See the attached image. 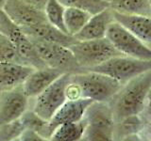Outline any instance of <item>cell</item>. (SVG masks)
<instances>
[{"mask_svg":"<svg viewBox=\"0 0 151 141\" xmlns=\"http://www.w3.org/2000/svg\"><path fill=\"white\" fill-rule=\"evenodd\" d=\"M151 88V70L132 78L122 86L111 100L114 121L137 116L144 110L146 97Z\"/></svg>","mask_w":151,"mask_h":141,"instance_id":"cell-1","label":"cell"},{"mask_svg":"<svg viewBox=\"0 0 151 141\" xmlns=\"http://www.w3.org/2000/svg\"><path fill=\"white\" fill-rule=\"evenodd\" d=\"M70 81L78 86L81 98L102 103L110 102L123 86L117 80L106 74L92 70L71 73Z\"/></svg>","mask_w":151,"mask_h":141,"instance_id":"cell-2","label":"cell"},{"mask_svg":"<svg viewBox=\"0 0 151 141\" xmlns=\"http://www.w3.org/2000/svg\"><path fill=\"white\" fill-rule=\"evenodd\" d=\"M83 119L87 125L81 140H112L115 121L111 108L107 103L93 102L87 108Z\"/></svg>","mask_w":151,"mask_h":141,"instance_id":"cell-3","label":"cell"},{"mask_svg":"<svg viewBox=\"0 0 151 141\" xmlns=\"http://www.w3.org/2000/svg\"><path fill=\"white\" fill-rule=\"evenodd\" d=\"M69 48L82 72L105 62L113 56H123L106 37L98 40L78 41Z\"/></svg>","mask_w":151,"mask_h":141,"instance_id":"cell-4","label":"cell"},{"mask_svg":"<svg viewBox=\"0 0 151 141\" xmlns=\"http://www.w3.org/2000/svg\"><path fill=\"white\" fill-rule=\"evenodd\" d=\"M150 70L151 60L138 59L127 56H117L84 70H92L106 74L124 85L132 78Z\"/></svg>","mask_w":151,"mask_h":141,"instance_id":"cell-5","label":"cell"},{"mask_svg":"<svg viewBox=\"0 0 151 141\" xmlns=\"http://www.w3.org/2000/svg\"><path fill=\"white\" fill-rule=\"evenodd\" d=\"M29 39L34 45L38 55L46 66L60 70L63 73H81L80 70L82 69L77 63L69 47L44 40L32 39V38Z\"/></svg>","mask_w":151,"mask_h":141,"instance_id":"cell-6","label":"cell"},{"mask_svg":"<svg viewBox=\"0 0 151 141\" xmlns=\"http://www.w3.org/2000/svg\"><path fill=\"white\" fill-rule=\"evenodd\" d=\"M0 32L7 36L12 42L27 65L34 69L46 67L45 63L38 55L29 37L13 23L2 9L0 11Z\"/></svg>","mask_w":151,"mask_h":141,"instance_id":"cell-7","label":"cell"},{"mask_svg":"<svg viewBox=\"0 0 151 141\" xmlns=\"http://www.w3.org/2000/svg\"><path fill=\"white\" fill-rule=\"evenodd\" d=\"M106 38L123 56L151 60V48L116 21L109 26Z\"/></svg>","mask_w":151,"mask_h":141,"instance_id":"cell-8","label":"cell"},{"mask_svg":"<svg viewBox=\"0 0 151 141\" xmlns=\"http://www.w3.org/2000/svg\"><path fill=\"white\" fill-rule=\"evenodd\" d=\"M69 73H64L49 85L44 91L36 96L34 111L45 120H50L59 108L67 100L65 95L66 86L70 80Z\"/></svg>","mask_w":151,"mask_h":141,"instance_id":"cell-9","label":"cell"},{"mask_svg":"<svg viewBox=\"0 0 151 141\" xmlns=\"http://www.w3.org/2000/svg\"><path fill=\"white\" fill-rule=\"evenodd\" d=\"M2 11L19 27H29L47 22L45 11L23 0H5Z\"/></svg>","mask_w":151,"mask_h":141,"instance_id":"cell-10","label":"cell"},{"mask_svg":"<svg viewBox=\"0 0 151 141\" xmlns=\"http://www.w3.org/2000/svg\"><path fill=\"white\" fill-rule=\"evenodd\" d=\"M93 101L87 98H80L77 100H66L47 125V140H50L53 132L58 126L68 122H77L83 119L87 108Z\"/></svg>","mask_w":151,"mask_h":141,"instance_id":"cell-11","label":"cell"},{"mask_svg":"<svg viewBox=\"0 0 151 141\" xmlns=\"http://www.w3.org/2000/svg\"><path fill=\"white\" fill-rule=\"evenodd\" d=\"M27 97L22 86L3 91L0 95V124L20 119L27 111Z\"/></svg>","mask_w":151,"mask_h":141,"instance_id":"cell-12","label":"cell"},{"mask_svg":"<svg viewBox=\"0 0 151 141\" xmlns=\"http://www.w3.org/2000/svg\"><path fill=\"white\" fill-rule=\"evenodd\" d=\"M63 73H64L60 70L51 68L48 66L40 69H34L23 83L22 88L27 98L36 97Z\"/></svg>","mask_w":151,"mask_h":141,"instance_id":"cell-13","label":"cell"},{"mask_svg":"<svg viewBox=\"0 0 151 141\" xmlns=\"http://www.w3.org/2000/svg\"><path fill=\"white\" fill-rule=\"evenodd\" d=\"M113 21L114 18L112 11L110 8L106 9L90 17L86 25L74 37L78 41L98 40L105 38L108 27Z\"/></svg>","mask_w":151,"mask_h":141,"instance_id":"cell-14","label":"cell"},{"mask_svg":"<svg viewBox=\"0 0 151 141\" xmlns=\"http://www.w3.org/2000/svg\"><path fill=\"white\" fill-rule=\"evenodd\" d=\"M112 15L114 21L127 28L142 41L151 43V16L126 14L114 11H112Z\"/></svg>","mask_w":151,"mask_h":141,"instance_id":"cell-15","label":"cell"},{"mask_svg":"<svg viewBox=\"0 0 151 141\" xmlns=\"http://www.w3.org/2000/svg\"><path fill=\"white\" fill-rule=\"evenodd\" d=\"M33 70L31 66L24 64L0 62V92L22 86Z\"/></svg>","mask_w":151,"mask_h":141,"instance_id":"cell-16","label":"cell"},{"mask_svg":"<svg viewBox=\"0 0 151 141\" xmlns=\"http://www.w3.org/2000/svg\"><path fill=\"white\" fill-rule=\"evenodd\" d=\"M21 29L32 39H39L56 42V43L61 44L66 47H70L78 41V40L74 36L64 33L63 31L60 30L59 28L50 25L48 22L42 23L29 27H24Z\"/></svg>","mask_w":151,"mask_h":141,"instance_id":"cell-17","label":"cell"},{"mask_svg":"<svg viewBox=\"0 0 151 141\" xmlns=\"http://www.w3.org/2000/svg\"><path fill=\"white\" fill-rule=\"evenodd\" d=\"M86 120L82 119L77 122L60 124L55 129L50 140L53 141H78L81 140L86 129Z\"/></svg>","mask_w":151,"mask_h":141,"instance_id":"cell-18","label":"cell"},{"mask_svg":"<svg viewBox=\"0 0 151 141\" xmlns=\"http://www.w3.org/2000/svg\"><path fill=\"white\" fill-rule=\"evenodd\" d=\"M112 11L126 14H141L151 16L148 0H106Z\"/></svg>","mask_w":151,"mask_h":141,"instance_id":"cell-19","label":"cell"},{"mask_svg":"<svg viewBox=\"0 0 151 141\" xmlns=\"http://www.w3.org/2000/svg\"><path fill=\"white\" fill-rule=\"evenodd\" d=\"M92 15L78 8L68 7L64 11V26L68 35L75 36L82 29Z\"/></svg>","mask_w":151,"mask_h":141,"instance_id":"cell-20","label":"cell"},{"mask_svg":"<svg viewBox=\"0 0 151 141\" xmlns=\"http://www.w3.org/2000/svg\"><path fill=\"white\" fill-rule=\"evenodd\" d=\"M64 11L65 7L59 0H48L44 9L47 22L66 33L64 26Z\"/></svg>","mask_w":151,"mask_h":141,"instance_id":"cell-21","label":"cell"},{"mask_svg":"<svg viewBox=\"0 0 151 141\" xmlns=\"http://www.w3.org/2000/svg\"><path fill=\"white\" fill-rule=\"evenodd\" d=\"M59 1L65 8H78L89 12L91 15L110 8V5L106 0H59Z\"/></svg>","mask_w":151,"mask_h":141,"instance_id":"cell-22","label":"cell"},{"mask_svg":"<svg viewBox=\"0 0 151 141\" xmlns=\"http://www.w3.org/2000/svg\"><path fill=\"white\" fill-rule=\"evenodd\" d=\"M0 62H13L27 65L22 56L19 55L15 46L9 38L1 32H0Z\"/></svg>","mask_w":151,"mask_h":141,"instance_id":"cell-23","label":"cell"},{"mask_svg":"<svg viewBox=\"0 0 151 141\" xmlns=\"http://www.w3.org/2000/svg\"><path fill=\"white\" fill-rule=\"evenodd\" d=\"M20 120L27 129H30L40 134L45 140H47V125L48 120H44L34 111H26L20 117Z\"/></svg>","mask_w":151,"mask_h":141,"instance_id":"cell-24","label":"cell"},{"mask_svg":"<svg viewBox=\"0 0 151 141\" xmlns=\"http://www.w3.org/2000/svg\"><path fill=\"white\" fill-rule=\"evenodd\" d=\"M26 129L20 119L0 124V141H12L19 139Z\"/></svg>","mask_w":151,"mask_h":141,"instance_id":"cell-25","label":"cell"},{"mask_svg":"<svg viewBox=\"0 0 151 141\" xmlns=\"http://www.w3.org/2000/svg\"><path fill=\"white\" fill-rule=\"evenodd\" d=\"M19 140L23 141H45V139L42 136L38 134L37 132L30 130V129H25L23 131V133L21 134Z\"/></svg>","mask_w":151,"mask_h":141,"instance_id":"cell-26","label":"cell"},{"mask_svg":"<svg viewBox=\"0 0 151 141\" xmlns=\"http://www.w3.org/2000/svg\"><path fill=\"white\" fill-rule=\"evenodd\" d=\"M23 1L31 5V6L35 7L37 9L44 11V9H45V5H46V3H47L48 0H23Z\"/></svg>","mask_w":151,"mask_h":141,"instance_id":"cell-27","label":"cell"},{"mask_svg":"<svg viewBox=\"0 0 151 141\" xmlns=\"http://www.w3.org/2000/svg\"><path fill=\"white\" fill-rule=\"evenodd\" d=\"M146 112H147L148 116L151 118V88L147 94V97H146Z\"/></svg>","mask_w":151,"mask_h":141,"instance_id":"cell-28","label":"cell"},{"mask_svg":"<svg viewBox=\"0 0 151 141\" xmlns=\"http://www.w3.org/2000/svg\"><path fill=\"white\" fill-rule=\"evenodd\" d=\"M4 2H5V0H0V11H1V9H2V8H3Z\"/></svg>","mask_w":151,"mask_h":141,"instance_id":"cell-29","label":"cell"},{"mask_svg":"<svg viewBox=\"0 0 151 141\" xmlns=\"http://www.w3.org/2000/svg\"><path fill=\"white\" fill-rule=\"evenodd\" d=\"M149 1V5H150V8H151V0H148Z\"/></svg>","mask_w":151,"mask_h":141,"instance_id":"cell-30","label":"cell"}]
</instances>
